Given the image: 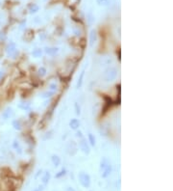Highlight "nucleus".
Here are the masks:
<instances>
[{
  "mask_svg": "<svg viewBox=\"0 0 173 191\" xmlns=\"http://www.w3.org/2000/svg\"><path fill=\"white\" fill-rule=\"evenodd\" d=\"M116 76H118V70L114 67H110L107 70L104 71L103 74V79L107 82H111V81H114Z\"/></svg>",
  "mask_w": 173,
  "mask_h": 191,
  "instance_id": "obj_1",
  "label": "nucleus"
},
{
  "mask_svg": "<svg viewBox=\"0 0 173 191\" xmlns=\"http://www.w3.org/2000/svg\"><path fill=\"white\" fill-rule=\"evenodd\" d=\"M78 179H79V182L81 183V185L83 187L88 188V187L91 186V177H90L88 174H87L85 172L79 173V175H78Z\"/></svg>",
  "mask_w": 173,
  "mask_h": 191,
  "instance_id": "obj_2",
  "label": "nucleus"
},
{
  "mask_svg": "<svg viewBox=\"0 0 173 191\" xmlns=\"http://www.w3.org/2000/svg\"><path fill=\"white\" fill-rule=\"evenodd\" d=\"M6 52L8 54L9 57L11 58H15L16 55L18 54V50L16 48V44L14 42H11L8 43V46L6 47Z\"/></svg>",
  "mask_w": 173,
  "mask_h": 191,
  "instance_id": "obj_3",
  "label": "nucleus"
},
{
  "mask_svg": "<svg viewBox=\"0 0 173 191\" xmlns=\"http://www.w3.org/2000/svg\"><path fill=\"white\" fill-rule=\"evenodd\" d=\"M78 146H79V149L83 151V153L85 154H90L91 151V148H90V145H88L87 139L85 137H83L80 139L79 141V144H78Z\"/></svg>",
  "mask_w": 173,
  "mask_h": 191,
  "instance_id": "obj_4",
  "label": "nucleus"
},
{
  "mask_svg": "<svg viewBox=\"0 0 173 191\" xmlns=\"http://www.w3.org/2000/svg\"><path fill=\"white\" fill-rule=\"evenodd\" d=\"M14 111L12 108H10L8 107L7 109H5L3 111V113H2V118H3V120H8L10 119V118H12L14 116Z\"/></svg>",
  "mask_w": 173,
  "mask_h": 191,
  "instance_id": "obj_5",
  "label": "nucleus"
},
{
  "mask_svg": "<svg viewBox=\"0 0 173 191\" xmlns=\"http://www.w3.org/2000/svg\"><path fill=\"white\" fill-rule=\"evenodd\" d=\"M109 165H111V162L110 160L107 158V157H103V158L101 159V161H100V171H103L104 169H106Z\"/></svg>",
  "mask_w": 173,
  "mask_h": 191,
  "instance_id": "obj_6",
  "label": "nucleus"
},
{
  "mask_svg": "<svg viewBox=\"0 0 173 191\" xmlns=\"http://www.w3.org/2000/svg\"><path fill=\"white\" fill-rule=\"evenodd\" d=\"M69 127H70L71 130H78V128H79V127H80V122H79V120H77V119H71L70 122H69Z\"/></svg>",
  "mask_w": 173,
  "mask_h": 191,
  "instance_id": "obj_7",
  "label": "nucleus"
},
{
  "mask_svg": "<svg viewBox=\"0 0 173 191\" xmlns=\"http://www.w3.org/2000/svg\"><path fill=\"white\" fill-rule=\"evenodd\" d=\"M111 171H113V167H111V165H109L107 168H106V169H104V170L102 171V173H101L102 178H104V179L108 178V177L111 175Z\"/></svg>",
  "mask_w": 173,
  "mask_h": 191,
  "instance_id": "obj_8",
  "label": "nucleus"
},
{
  "mask_svg": "<svg viewBox=\"0 0 173 191\" xmlns=\"http://www.w3.org/2000/svg\"><path fill=\"white\" fill-rule=\"evenodd\" d=\"M50 179H51V175H50V173L48 171H46L45 173L43 174V176L42 178V182L43 183V185H46L48 184L49 181H50Z\"/></svg>",
  "mask_w": 173,
  "mask_h": 191,
  "instance_id": "obj_9",
  "label": "nucleus"
},
{
  "mask_svg": "<svg viewBox=\"0 0 173 191\" xmlns=\"http://www.w3.org/2000/svg\"><path fill=\"white\" fill-rule=\"evenodd\" d=\"M59 51V48L58 47H46L45 48V53L48 54V55H55V54H57Z\"/></svg>",
  "mask_w": 173,
  "mask_h": 191,
  "instance_id": "obj_10",
  "label": "nucleus"
},
{
  "mask_svg": "<svg viewBox=\"0 0 173 191\" xmlns=\"http://www.w3.org/2000/svg\"><path fill=\"white\" fill-rule=\"evenodd\" d=\"M51 161H52V163L55 167H58L60 166L61 164V158L59 157V155H53L51 156Z\"/></svg>",
  "mask_w": 173,
  "mask_h": 191,
  "instance_id": "obj_11",
  "label": "nucleus"
},
{
  "mask_svg": "<svg viewBox=\"0 0 173 191\" xmlns=\"http://www.w3.org/2000/svg\"><path fill=\"white\" fill-rule=\"evenodd\" d=\"M13 148L15 149V151H16L18 154H21L22 153V148H21V146L19 144L18 141H16V140H15V141L13 142Z\"/></svg>",
  "mask_w": 173,
  "mask_h": 191,
  "instance_id": "obj_12",
  "label": "nucleus"
},
{
  "mask_svg": "<svg viewBox=\"0 0 173 191\" xmlns=\"http://www.w3.org/2000/svg\"><path fill=\"white\" fill-rule=\"evenodd\" d=\"M18 108L24 110V111H29L31 109V105H30V103H27V102H21L18 104Z\"/></svg>",
  "mask_w": 173,
  "mask_h": 191,
  "instance_id": "obj_13",
  "label": "nucleus"
},
{
  "mask_svg": "<svg viewBox=\"0 0 173 191\" xmlns=\"http://www.w3.org/2000/svg\"><path fill=\"white\" fill-rule=\"evenodd\" d=\"M84 76H85V70H83L81 71V75L79 76V79H78L77 81V88H80L82 86V84H83V79H84Z\"/></svg>",
  "mask_w": 173,
  "mask_h": 191,
  "instance_id": "obj_14",
  "label": "nucleus"
},
{
  "mask_svg": "<svg viewBox=\"0 0 173 191\" xmlns=\"http://www.w3.org/2000/svg\"><path fill=\"white\" fill-rule=\"evenodd\" d=\"M12 126L14 127L15 130H21V123H20V121L18 120H14L12 122Z\"/></svg>",
  "mask_w": 173,
  "mask_h": 191,
  "instance_id": "obj_15",
  "label": "nucleus"
},
{
  "mask_svg": "<svg viewBox=\"0 0 173 191\" xmlns=\"http://www.w3.org/2000/svg\"><path fill=\"white\" fill-rule=\"evenodd\" d=\"M97 40V36H96V32L92 30L91 32V46H93V43Z\"/></svg>",
  "mask_w": 173,
  "mask_h": 191,
  "instance_id": "obj_16",
  "label": "nucleus"
},
{
  "mask_svg": "<svg viewBox=\"0 0 173 191\" xmlns=\"http://www.w3.org/2000/svg\"><path fill=\"white\" fill-rule=\"evenodd\" d=\"M32 54H33V56H34V57L38 58V57H41V56H42V49H40V48H37V49H35V50H33Z\"/></svg>",
  "mask_w": 173,
  "mask_h": 191,
  "instance_id": "obj_17",
  "label": "nucleus"
},
{
  "mask_svg": "<svg viewBox=\"0 0 173 191\" xmlns=\"http://www.w3.org/2000/svg\"><path fill=\"white\" fill-rule=\"evenodd\" d=\"M66 174V169L65 168H63L62 170H61L60 172H58L57 174H56V176H55V178H57V179H60V178H62V177H64L65 175Z\"/></svg>",
  "mask_w": 173,
  "mask_h": 191,
  "instance_id": "obj_18",
  "label": "nucleus"
},
{
  "mask_svg": "<svg viewBox=\"0 0 173 191\" xmlns=\"http://www.w3.org/2000/svg\"><path fill=\"white\" fill-rule=\"evenodd\" d=\"M38 75L41 77H43L46 75V69L44 68V67H41V68L38 69Z\"/></svg>",
  "mask_w": 173,
  "mask_h": 191,
  "instance_id": "obj_19",
  "label": "nucleus"
},
{
  "mask_svg": "<svg viewBox=\"0 0 173 191\" xmlns=\"http://www.w3.org/2000/svg\"><path fill=\"white\" fill-rule=\"evenodd\" d=\"M88 141H90V144H91V146H94V145H95V138H94L93 134L88 133Z\"/></svg>",
  "mask_w": 173,
  "mask_h": 191,
  "instance_id": "obj_20",
  "label": "nucleus"
},
{
  "mask_svg": "<svg viewBox=\"0 0 173 191\" xmlns=\"http://www.w3.org/2000/svg\"><path fill=\"white\" fill-rule=\"evenodd\" d=\"M57 88H58L57 84H56V83H51V84L49 85V91L55 93L56 91H57Z\"/></svg>",
  "mask_w": 173,
  "mask_h": 191,
  "instance_id": "obj_21",
  "label": "nucleus"
},
{
  "mask_svg": "<svg viewBox=\"0 0 173 191\" xmlns=\"http://www.w3.org/2000/svg\"><path fill=\"white\" fill-rule=\"evenodd\" d=\"M38 11V6H37L36 4H33L30 6V13H36Z\"/></svg>",
  "mask_w": 173,
  "mask_h": 191,
  "instance_id": "obj_22",
  "label": "nucleus"
},
{
  "mask_svg": "<svg viewBox=\"0 0 173 191\" xmlns=\"http://www.w3.org/2000/svg\"><path fill=\"white\" fill-rule=\"evenodd\" d=\"M54 95V93L53 92H46V93H43L42 94V98H50L51 97V96H53Z\"/></svg>",
  "mask_w": 173,
  "mask_h": 191,
  "instance_id": "obj_23",
  "label": "nucleus"
},
{
  "mask_svg": "<svg viewBox=\"0 0 173 191\" xmlns=\"http://www.w3.org/2000/svg\"><path fill=\"white\" fill-rule=\"evenodd\" d=\"M75 109H76V114H77V115H80V113H81V111H80V106L78 105L77 102H75Z\"/></svg>",
  "mask_w": 173,
  "mask_h": 191,
  "instance_id": "obj_24",
  "label": "nucleus"
},
{
  "mask_svg": "<svg viewBox=\"0 0 173 191\" xmlns=\"http://www.w3.org/2000/svg\"><path fill=\"white\" fill-rule=\"evenodd\" d=\"M76 137L80 138V139H81V138H83L84 136H83V133H82V131H80V130H79V131H77V132H76Z\"/></svg>",
  "mask_w": 173,
  "mask_h": 191,
  "instance_id": "obj_25",
  "label": "nucleus"
},
{
  "mask_svg": "<svg viewBox=\"0 0 173 191\" xmlns=\"http://www.w3.org/2000/svg\"><path fill=\"white\" fill-rule=\"evenodd\" d=\"M44 187H45V185H40V186H38V191H43L44 190Z\"/></svg>",
  "mask_w": 173,
  "mask_h": 191,
  "instance_id": "obj_26",
  "label": "nucleus"
},
{
  "mask_svg": "<svg viewBox=\"0 0 173 191\" xmlns=\"http://www.w3.org/2000/svg\"><path fill=\"white\" fill-rule=\"evenodd\" d=\"M65 191H76L74 188H72V187H66Z\"/></svg>",
  "mask_w": 173,
  "mask_h": 191,
  "instance_id": "obj_27",
  "label": "nucleus"
},
{
  "mask_svg": "<svg viewBox=\"0 0 173 191\" xmlns=\"http://www.w3.org/2000/svg\"><path fill=\"white\" fill-rule=\"evenodd\" d=\"M3 76H4V72H3V71H0V80H2V78H3Z\"/></svg>",
  "mask_w": 173,
  "mask_h": 191,
  "instance_id": "obj_28",
  "label": "nucleus"
},
{
  "mask_svg": "<svg viewBox=\"0 0 173 191\" xmlns=\"http://www.w3.org/2000/svg\"><path fill=\"white\" fill-rule=\"evenodd\" d=\"M33 191H38V189H34V190H33Z\"/></svg>",
  "mask_w": 173,
  "mask_h": 191,
  "instance_id": "obj_29",
  "label": "nucleus"
}]
</instances>
